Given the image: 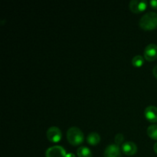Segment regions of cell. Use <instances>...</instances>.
<instances>
[{"label":"cell","mask_w":157,"mask_h":157,"mask_svg":"<svg viewBox=\"0 0 157 157\" xmlns=\"http://www.w3.org/2000/svg\"><path fill=\"white\" fill-rule=\"evenodd\" d=\"M67 139L70 144L73 146H78L84 140L83 132L78 127H72L67 131Z\"/></svg>","instance_id":"cell-2"},{"label":"cell","mask_w":157,"mask_h":157,"mask_svg":"<svg viewBox=\"0 0 157 157\" xmlns=\"http://www.w3.org/2000/svg\"><path fill=\"white\" fill-rule=\"evenodd\" d=\"M87 141L90 145L96 146L101 142V136L98 133H90L87 136Z\"/></svg>","instance_id":"cell-10"},{"label":"cell","mask_w":157,"mask_h":157,"mask_svg":"<svg viewBox=\"0 0 157 157\" xmlns=\"http://www.w3.org/2000/svg\"><path fill=\"white\" fill-rule=\"evenodd\" d=\"M65 150L60 146H54L46 150V157H66Z\"/></svg>","instance_id":"cell-5"},{"label":"cell","mask_w":157,"mask_h":157,"mask_svg":"<svg viewBox=\"0 0 157 157\" xmlns=\"http://www.w3.org/2000/svg\"><path fill=\"white\" fill-rule=\"evenodd\" d=\"M78 157H92V152L86 147H81L77 150Z\"/></svg>","instance_id":"cell-11"},{"label":"cell","mask_w":157,"mask_h":157,"mask_svg":"<svg viewBox=\"0 0 157 157\" xmlns=\"http://www.w3.org/2000/svg\"><path fill=\"white\" fill-rule=\"evenodd\" d=\"M144 58L147 61H155L157 58V45L155 44H150L144 50Z\"/></svg>","instance_id":"cell-6"},{"label":"cell","mask_w":157,"mask_h":157,"mask_svg":"<svg viewBox=\"0 0 157 157\" xmlns=\"http://www.w3.org/2000/svg\"><path fill=\"white\" fill-rule=\"evenodd\" d=\"M104 155V157H121V149L116 144H110L106 147Z\"/></svg>","instance_id":"cell-7"},{"label":"cell","mask_w":157,"mask_h":157,"mask_svg":"<svg viewBox=\"0 0 157 157\" xmlns=\"http://www.w3.org/2000/svg\"><path fill=\"white\" fill-rule=\"evenodd\" d=\"M140 27L145 31H152L157 28V14L150 12L145 14L140 20Z\"/></svg>","instance_id":"cell-1"},{"label":"cell","mask_w":157,"mask_h":157,"mask_svg":"<svg viewBox=\"0 0 157 157\" xmlns=\"http://www.w3.org/2000/svg\"><path fill=\"white\" fill-rule=\"evenodd\" d=\"M144 64V58L141 55H136L132 59V64L136 67H142Z\"/></svg>","instance_id":"cell-13"},{"label":"cell","mask_w":157,"mask_h":157,"mask_svg":"<svg viewBox=\"0 0 157 157\" xmlns=\"http://www.w3.org/2000/svg\"><path fill=\"white\" fill-rule=\"evenodd\" d=\"M124 135L121 134V133H118L114 137V142L116 144V145L120 146V145H123L124 144Z\"/></svg>","instance_id":"cell-14"},{"label":"cell","mask_w":157,"mask_h":157,"mask_svg":"<svg viewBox=\"0 0 157 157\" xmlns=\"http://www.w3.org/2000/svg\"><path fill=\"white\" fill-rule=\"evenodd\" d=\"M66 157H75V156L73 154V153H67V156H66Z\"/></svg>","instance_id":"cell-18"},{"label":"cell","mask_w":157,"mask_h":157,"mask_svg":"<svg viewBox=\"0 0 157 157\" xmlns=\"http://www.w3.org/2000/svg\"><path fill=\"white\" fill-rule=\"evenodd\" d=\"M47 138L52 143H58L62 138V133L57 127H52L47 130Z\"/></svg>","instance_id":"cell-3"},{"label":"cell","mask_w":157,"mask_h":157,"mask_svg":"<svg viewBox=\"0 0 157 157\" xmlns=\"http://www.w3.org/2000/svg\"><path fill=\"white\" fill-rule=\"evenodd\" d=\"M153 150H154V152L157 154V142L154 144V147H153Z\"/></svg>","instance_id":"cell-17"},{"label":"cell","mask_w":157,"mask_h":157,"mask_svg":"<svg viewBox=\"0 0 157 157\" xmlns=\"http://www.w3.org/2000/svg\"><path fill=\"white\" fill-rule=\"evenodd\" d=\"M147 135L151 139L157 140V125L153 124L147 128Z\"/></svg>","instance_id":"cell-12"},{"label":"cell","mask_w":157,"mask_h":157,"mask_svg":"<svg viewBox=\"0 0 157 157\" xmlns=\"http://www.w3.org/2000/svg\"><path fill=\"white\" fill-rule=\"evenodd\" d=\"M123 153L127 156H133L137 152V147L136 144L131 141H127L125 142L121 147Z\"/></svg>","instance_id":"cell-8"},{"label":"cell","mask_w":157,"mask_h":157,"mask_svg":"<svg viewBox=\"0 0 157 157\" xmlns=\"http://www.w3.org/2000/svg\"><path fill=\"white\" fill-rule=\"evenodd\" d=\"M153 74L155 77L157 78V65L155 66L153 69Z\"/></svg>","instance_id":"cell-16"},{"label":"cell","mask_w":157,"mask_h":157,"mask_svg":"<svg viewBox=\"0 0 157 157\" xmlns=\"http://www.w3.org/2000/svg\"><path fill=\"white\" fill-rule=\"evenodd\" d=\"M146 119L150 123H156L157 122V107L154 106H149L145 109Z\"/></svg>","instance_id":"cell-9"},{"label":"cell","mask_w":157,"mask_h":157,"mask_svg":"<svg viewBox=\"0 0 157 157\" xmlns=\"http://www.w3.org/2000/svg\"><path fill=\"white\" fill-rule=\"evenodd\" d=\"M150 5L153 9H157V0H152V1H150Z\"/></svg>","instance_id":"cell-15"},{"label":"cell","mask_w":157,"mask_h":157,"mask_svg":"<svg viewBox=\"0 0 157 157\" xmlns=\"http://www.w3.org/2000/svg\"><path fill=\"white\" fill-rule=\"evenodd\" d=\"M147 2L138 1V0H132L129 4V8L133 13L140 14L146 10L147 8Z\"/></svg>","instance_id":"cell-4"}]
</instances>
